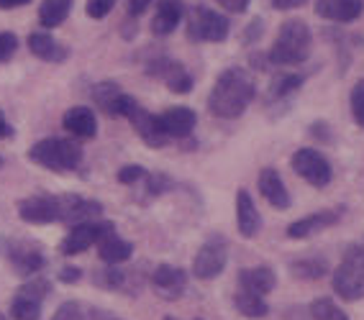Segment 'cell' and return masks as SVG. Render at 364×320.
I'll list each match as a JSON object with an SVG mask.
<instances>
[{"instance_id": "6da1fadb", "label": "cell", "mask_w": 364, "mask_h": 320, "mask_svg": "<svg viewBox=\"0 0 364 320\" xmlns=\"http://www.w3.org/2000/svg\"><path fill=\"white\" fill-rule=\"evenodd\" d=\"M254 98H257V82L252 72L244 67H228L215 77L210 87L208 111L221 121H236L249 111Z\"/></svg>"}, {"instance_id": "7a4b0ae2", "label": "cell", "mask_w": 364, "mask_h": 320, "mask_svg": "<svg viewBox=\"0 0 364 320\" xmlns=\"http://www.w3.org/2000/svg\"><path fill=\"white\" fill-rule=\"evenodd\" d=\"M313 52V33L306 21L290 18L277 31L272 49L267 52L272 67H300L311 59Z\"/></svg>"}, {"instance_id": "3957f363", "label": "cell", "mask_w": 364, "mask_h": 320, "mask_svg": "<svg viewBox=\"0 0 364 320\" xmlns=\"http://www.w3.org/2000/svg\"><path fill=\"white\" fill-rule=\"evenodd\" d=\"M331 289L338 300H364V243H349L341 262L331 272Z\"/></svg>"}, {"instance_id": "277c9868", "label": "cell", "mask_w": 364, "mask_h": 320, "mask_svg": "<svg viewBox=\"0 0 364 320\" xmlns=\"http://www.w3.org/2000/svg\"><path fill=\"white\" fill-rule=\"evenodd\" d=\"M28 162L39 164L44 170L65 175V172H75L82 164V146L72 138H41L28 149Z\"/></svg>"}, {"instance_id": "5b68a950", "label": "cell", "mask_w": 364, "mask_h": 320, "mask_svg": "<svg viewBox=\"0 0 364 320\" xmlns=\"http://www.w3.org/2000/svg\"><path fill=\"white\" fill-rule=\"evenodd\" d=\"M0 256L11 264L18 277H33L39 275L41 269L46 267V254L44 248L36 241L28 238H11V236H0Z\"/></svg>"}, {"instance_id": "8992f818", "label": "cell", "mask_w": 364, "mask_h": 320, "mask_svg": "<svg viewBox=\"0 0 364 320\" xmlns=\"http://www.w3.org/2000/svg\"><path fill=\"white\" fill-rule=\"evenodd\" d=\"M188 39L196 44H223L231 33V23L223 13L208 6H193L188 11Z\"/></svg>"}, {"instance_id": "52a82bcc", "label": "cell", "mask_w": 364, "mask_h": 320, "mask_svg": "<svg viewBox=\"0 0 364 320\" xmlns=\"http://www.w3.org/2000/svg\"><path fill=\"white\" fill-rule=\"evenodd\" d=\"M228 238L223 233H210L193 256V277L200 282H210L223 275L228 264Z\"/></svg>"}, {"instance_id": "ba28073f", "label": "cell", "mask_w": 364, "mask_h": 320, "mask_svg": "<svg viewBox=\"0 0 364 320\" xmlns=\"http://www.w3.org/2000/svg\"><path fill=\"white\" fill-rule=\"evenodd\" d=\"M290 167H293V172L303 182H308L316 189H323L333 182L331 162L326 159V154H321L318 149H311V146H303V149L293 151Z\"/></svg>"}, {"instance_id": "9c48e42d", "label": "cell", "mask_w": 364, "mask_h": 320, "mask_svg": "<svg viewBox=\"0 0 364 320\" xmlns=\"http://www.w3.org/2000/svg\"><path fill=\"white\" fill-rule=\"evenodd\" d=\"M116 233V223L98 218V221H87V223H77L72 226L70 233L65 236V241L59 243V251L65 256H75L87 251L90 246H98L103 238Z\"/></svg>"}, {"instance_id": "30bf717a", "label": "cell", "mask_w": 364, "mask_h": 320, "mask_svg": "<svg viewBox=\"0 0 364 320\" xmlns=\"http://www.w3.org/2000/svg\"><path fill=\"white\" fill-rule=\"evenodd\" d=\"M18 218L23 223H31V226L62 223V218H65V195L39 192V195L23 197L18 203Z\"/></svg>"}, {"instance_id": "8fae6325", "label": "cell", "mask_w": 364, "mask_h": 320, "mask_svg": "<svg viewBox=\"0 0 364 320\" xmlns=\"http://www.w3.org/2000/svg\"><path fill=\"white\" fill-rule=\"evenodd\" d=\"M146 75L164 82L167 90L175 92V95H188L193 90V85H196V79H193L188 67L182 65V62H177V59L164 57V54H156L154 59L146 62Z\"/></svg>"}, {"instance_id": "7c38bea8", "label": "cell", "mask_w": 364, "mask_h": 320, "mask_svg": "<svg viewBox=\"0 0 364 320\" xmlns=\"http://www.w3.org/2000/svg\"><path fill=\"white\" fill-rule=\"evenodd\" d=\"M344 213H346L344 205H338V208H323V210H318V213H308V216L290 223L285 233L290 241H306L311 236L321 233V231H328V228H333L336 223H341Z\"/></svg>"}, {"instance_id": "4fadbf2b", "label": "cell", "mask_w": 364, "mask_h": 320, "mask_svg": "<svg viewBox=\"0 0 364 320\" xmlns=\"http://www.w3.org/2000/svg\"><path fill=\"white\" fill-rule=\"evenodd\" d=\"M126 121L134 126V131L139 133V138H141L149 149H164V146L172 141V138H169V133L164 131V126H162V121H159V116L149 113L144 105H139V103L131 105V111L126 113Z\"/></svg>"}, {"instance_id": "5bb4252c", "label": "cell", "mask_w": 364, "mask_h": 320, "mask_svg": "<svg viewBox=\"0 0 364 320\" xmlns=\"http://www.w3.org/2000/svg\"><path fill=\"white\" fill-rule=\"evenodd\" d=\"M188 282H190V275L182 267H175V264H159L149 275L151 289H154L156 297H162L164 302L180 300L182 294H185V289H188Z\"/></svg>"}, {"instance_id": "9a60e30c", "label": "cell", "mask_w": 364, "mask_h": 320, "mask_svg": "<svg viewBox=\"0 0 364 320\" xmlns=\"http://www.w3.org/2000/svg\"><path fill=\"white\" fill-rule=\"evenodd\" d=\"M92 103L98 105V111H103L108 118H126V113L131 111V105L136 103V98H131L121 90L118 82L113 79H103L98 85H92L90 90Z\"/></svg>"}, {"instance_id": "2e32d148", "label": "cell", "mask_w": 364, "mask_h": 320, "mask_svg": "<svg viewBox=\"0 0 364 320\" xmlns=\"http://www.w3.org/2000/svg\"><path fill=\"white\" fill-rule=\"evenodd\" d=\"M257 189H259V195L264 197L274 210H290V205H293V195H290L285 180H282V175L274 170V167H264V170L259 172V177H257Z\"/></svg>"}, {"instance_id": "e0dca14e", "label": "cell", "mask_w": 364, "mask_h": 320, "mask_svg": "<svg viewBox=\"0 0 364 320\" xmlns=\"http://www.w3.org/2000/svg\"><path fill=\"white\" fill-rule=\"evenodd\" d=\"M159 121H162L164 131L169 133L172 141H185V138H193V131L198 126V116L193 108L188 105H175V108H167L164 113H159Z\"/></svg>"}, {"instance_id": "ac0fdd59", "label": "cell", "mask_w": 364, "mask_h": 320, "mask_svg": "<svg viewBox=\"0 0 364 320\" xmlns=\"http://www.w3.org/2000/svg\"><path fill=\"white\" fill-rule=\"evenodd\" d=\"M236 228L241 238H257L262 231V213L254 203L252 192L244 187L236 192Z\"/></svg>"}, {"instance_id": "d6986e66", "label": "cell", "mask_w": 364, "mask_h": 320, "mask_svg": "<svg viewBox=\"0 0 364 320\" xmlns=\"http://www.w3.org/2000/svg\"><path fill=\"white\" fill-rule=\"evenodd\" d=\"M313 11L331 23H354L364 13V0H316Z\"/></svg>"}, {"instance_id": "ffe728a7", "label": "cell", "mask_w": 364, "mask_h": 320, "mask_svg": "<svg viewBox=\"0 0 364 320\" xmlns=\"http://www.w3.org/2000/svg\"><path fill=\"white\" fill-rule=\"evenodd\" d=\"M236 282H239V289H247V292L267 297V294H272L274 287H277V275L267 264H254V267L239 269Z\"/></svg>"}, {"instance_id": "44dd1931", "label": "cell", "mask_w": 364, "mask_h": 320, "mask_svg": "<svg viewBox=\"0 0 364 320\" xmlns=\"http://www.w3.org/2000/svg\"><path fill=\"white\" fill-rule=\"evenodd\" d=\"M188 16L185 0H156L154 18H151V33L154 36H169Z\"/></svg>"}, {"instance_id": "7402d4cb", "label": "cell", "mask_w": 364, "mask_h": 320, "mask_svg": "<svg viewBox=\"0 0 364 320\" xmlns=\"http://www.w3.org/2000/svg\"><path fill=\"white\" fill-rule=\"evenodd\" d=\"M100 216H103V203L90 200V197L65 192V218H62L65 226L72 228V226H77V223L98 221Z\"/></svg>"}, {"instance_id": "603a6c76", "label": "cell", "mask_w": 364, "mask_h": 320, "mask_svg": "<svg viewBox=\"0 0 364 320\" xmlns=\"http://www.w3.org/2000/svg\"><path fill=\"white\" fill-rule=\"evenodd\" d=\"M62 128L75 138H95L98 136V118L87 105H75L62 116Z\"/></svg>"}, {"instance_id": "cb8c5ba5", "label": "cell", "mask_w": 364, "mask_h": 320, "mask_svg": "<svg viewBox=\"0 0 364 320\" xmlns=\"http://www.w3.org/2000/svg\"><path fill=\"white\" fill-rule=\"evenodd\" d=\"M287 272L300 282H318L331 272V267L323 254H303L287 262Z\"/></svg>"}, {"instance_id": "d4e9b609", "label": "cell", "mask_w": 364, "mask_h": 320, "mask_svg": "<svg viewBox=\"0 0 364 320\" xmlns=\"http://www.w3.org/2000/svg\"><path fill=\"white\" fill-rule=\"evenodd\" d=\"M26 44L33 57L41 59V62H49V65H62V62H67V57H70V49H67L65 44H59L52 33H46V31L31 33Z\"/></svg>"}, {"instance_id": "484cf974", "label": "cell", "mask_w": 364, "mask_h": 320, "mask_svg": "<svg viewBox=\"0 0 364 320\" xmlns=\"http://www.w3.org/2000/svg\"><path fill=\"white\" fill-rule=\"evenodd\" d=\"M306 82V75L298 72H277L269 79V87H267V105H282L290 103L300 92Z\"/></svg>"}, {"instance_id": "4316f807", "label": "cell", "mask_w": 364, "mask_h": 320, "mask_svg": "<svg viewBox=\"0 0 364 320\" xmlns=\"http://www.w3.org/2000/svg\"><path fill=\"white\" fill-rule=\"evenodd\" d=\"M98 256L103 264H118L121 267V264H126L134 256V243L121 238L118 233H113L98 243Z\"/></svg>"}, {"instance_id": "83f0119b", "label": "cell", "mask_w": 364, "mask_h": 320, "mask_svg": "<svg viewBox=\"0 0 364 320\" xmlns=\"http://www.w3.org/2000/svg\"><path fill=\"white\" fill-rule=\"evenodd\" d=\"M234 307L247 320H264L269 315V302L262 294L247 292V289H236L234 292Z\"/></svg>"}, {"instance_id": "f1b7e54d", "label": "cell", "mask_w": 364, "mask_h": 320, "mask_svg": "<svg viewBox=\"0 0 364 320\" xmlns=\"http://www.w3.org/2000/svg\"><path fill=\"white\" fill-rule=\"evenodd\" d=\"M72 13V0H44L39 6V23L41 28L62 26Z\"/></svg>"}, {"instance_id": "f546056e", "label": "cell", "mask_w": 364, "mask_h": 320, "mask_svg": "<svg viewBox=\"0 0 364 320\" xmlns=\"http://www.w3.org/2000/svg\"><path fill=\"white\" fill-rule=\"evenodd\" d=\"M308 315H311V320H349L344 307L338 305L333 297H326V294L316 297L308 305Z\"/></svg>"}, {"instance_id": "4dcf8cb0", "label": "cell", "mask_w": 364, "mask_h": 320, "mask_svg": "<svg viewBox=\"0 0 364 320\" xmlns=\"http://www.w3.org/2000/svg\"><path fill=\"white\" fill-rule=\"evenodd\" d=\"M41 305L44 302L36 297L16 292V297L11 300V320H41Z\"/></svg>"}, {"instance_id": "1f68e13d", "label": "cell", "mask_w": 364, "mask_h": 320, "mask_svg": "<svg viewBox=\"0 0 364 320\" xmlns=\"http://www.w3.org/2000/svg\"><path fill=\"white\" fill-rule=\"evenodd\" d=\"M139 184H144L141 195H146V197H144V203L156 200V197L167 195L169 189H175V180H172L169 175H164V172H149V175L144 177Z\"/></svg>"}, {"instance_id": "d6a6232c", "label": "cell", "mask_w": 364, "mask_h": 320, "mask_svg": "<svg viewBox=\"0 0 364 320\" xmlns=\"http://www.w3.org/2000/svg\"><path fill=\"white\" fill-rule=\"evenodd\" d=\"M18 292L28 294V297H36V300L44 302L49 294L54 292V285L46 277H39V275H33V277H26V282L18 287Z\"/></svg>"}, {"instance_id": "836d02e7", "label": "cell", "mask_w": 364, "mask_h": 320, "mask_svg": "<svg viewBox=\"0 0 364 320\" xmlns=\"http://www.w3.org/2000/svg\"><path fill=\"white\" fill-rule=\"evenodd\" d=\"M349 108H351V118L359 128H364V77L354 82L349 92Z\"/></svg>"}, {"instance_id": "e575fe53", "label": "cell", "mask_w": 364, "mask_h": 320, "mask_svg": "<svg viewBox=\"0 0 364 320\" xmlns=\"http://www.w3.org/2000/svg\"><path fill=\"white\" fill-rule=\"evenodd\" d=\"M149 175V172L144 170L141 164H126V167H121L118 170V182L126 184V187H134V184H139L144 180V177Z\"/></svg>"}, {"instance_id": "d590c367", "label": "cell", "mask_w": 364, "mask_h": 320, "mask_svg": "<svg viewBox=\"0 0 364 320\" xmlns=\"http://www.w3.org/2000/svg\"><path fill=\"white\" fill-rule=\"evenodd\" d=\"M52 320H85L82 305L75 300H67L57 307V313L52 315Z\"/></svg>"}, {"instance_id": "8d00e7d4", "label": "cell", "mask_w": 364, "mask_h": 320, "mask_svg": "<svg viewBox=\"0 0 364 320\" xmlns=\"http://www.w3.org/2000/svg\"><path fill=\"white\" fill-rule=\"evenodd\" d=\"M18 52V36L14 31H0V65Z\"/></svg>"}, {"instance_id": "74e56055", "label": "cell", "mask_w": 364, "mask_h": 320, "mask_svg": "<svg viewBox=\"0 0 364 320\" xmlns=\"http://www.w3.org/2000/svg\"><path fill=\"white\" fill-rule=\"evenodd\" d=\"M113 6H116V0H87V6H85V13L90 16V18L100 21L105 16L111 13Z\"/></svg>"}, {"instance_id": "f35d334b", "label": "cell", "mask_w": 364, "mask_h": 320, "mask_svg": "<svg viewBox=\"0 0 364 320\" xmlns=\"http://www.w3.org/2000/svg\"><path fill=\"white\" fill-rule=\"evenodd\" d=\"M308 133H311V136L316 138V141H321V144H331V141H333L331 126L326 123V121H316V123H311Z\"/></svg>"}, {"instance_id": "ab89813d", "label": "cell", "mask_w": 364, "mask_h": 320, "mask_svg": "<svg viewBox=\"0 0 364 320\" xmlns=\"http://www.w3.org/2000/svg\"><path fill=\"white\" fill-rule=\"evenodd\" d=\"M57 280L62 282V285H77V282L82 280V269L75 267V264H67V267H62L57 272Z\"/></svg>"}, {"instance_id": "60d3db41", "label": "cell", "mask_w": 364, "mask_h": 320, "mask_svg": "<svg viewBox=\"0 0 364 320\" xmlns=\"http://www.w3.org/2000/svg\"><path fill=\"white\" fill-rule=\"evenodd\" d=\"M262 33H264V21H252L247 26V31H244V44H254V41L262 39Z\"/></svg>"}, {"instance_id": "b9f144b4", "label": "cell", "mask_w": 364, "mask_h": 320, "mask_svg": "<svg viewBox=\"0 0 364 320\" xmlns=\"http://www.w3.org/2000/svg\"><path fill=\"white\" fill-rule=\"evenodd\" d=\"M215 3H218L223 11H228V13L241 16V13H247V8H249L252 0H215Z\"/></svg>"}, {"instance_id": "7bdbcfd3", "label": "cell", "mask_w": 364, "mask_h": 320, "mask_svg": "<svg viewBox=\"0 0 364 320\" xmlns=\"http://www.w3.org/2000/svg\"><path fill=\"white\" fill-rule=\"evenodd\" d=\"M154 3V0H126V8H129V16H141V13H146L149 11V6Z\"/></svg>"}, {"instance_id": "ee69618b", "label": "cell", "mask_w": 364, "mask_h": 320, "mask_svg": "<svg viewBox=\"0 0 364 320\" xmlns=\"http://www.w3.org/2000/svg\"><path fill=\"white\" fill-rule=\"evenodd\" d=\"M87 318L90 320H124V318H118L116 313H111V310H103V307H90V310H87Z\"/></svg>"}, {"instance_id": "f6af8a7d", "label": "cell", "mask_w": 364, "mask_h": 320, "mask_svg": "<svg viewBox=\"0 0 364 320\" xmlns=\"http://www.w3.org/2000/svg\"><path fill=\"white\" fill-rule=\"evenodd\" d=\"M308 0H272L274 11H295V8H303Z\"/></svg>"}, {"instance_id": "bcb514c9", "label": "cell", "mask_w": 364, "mask_h": 320, "mask_svg": "<svg viewBox=\"0 0 364 320\" xmlns=\"http://www.w3.org/2000/svg\"><path fill=\"white\" fill-rule=\"evenodd\" d=\"M14 126L8 123L6 121V116H3V111H0V141H3V138H14Z\"/></svg>"}, {"instance_id": "7dc6e473", "label": "cell", "mask_w": 364, "mask_h": 320, "mask_svg": "<svg viewBox=\"0 0 364 320\" xmlns=\"http://www.w3.org/2000/svg\"><path fill=\"white\" fill-rule=\"evenodd\" d=\"M31 0H0V11H11V8H23Z\"/></svg>"}, {"instance_id": "c3c4849f", "label": "cell", "mask_w": 364, "mask_h": 320, "mask_svg": "<svg viewBox=\"0 0 364 320\" xmlns=\"http://www.w3.org/2000/svg\"><path fill=\"white\" fill-rule=\"evenodd\" d=\"M164 320H180V318H172V315H167ZM196 320H203V318H196Z\"/></svg>"}, {"instance_id": "681fc988", "label": "cell", "mask_w": 364, "mask_h": 320, "mask_svg": "<svg viewBox=\"0 0 364 320\" xmlns=\"http://www.w3.org/2000/svg\"><path fill=\"white\" fill-rule=\"evenodd\" d=\"M0 320H8V315H3V313H0Z\"/></svg>"}, {"instance_id": "f907efd6", "label": "cell", "mask_w": 364, "mask_h": 320, "mask_svg": "<svg viewBox=\"0 0 364 320\" xmlns=\"http://www.w3.org/2000/svg\"><path fill=\"white\" fill-rule=\"evenodd\" d=\"M0 167H3V159H0Z\"/></svg>"}]
</instances>
